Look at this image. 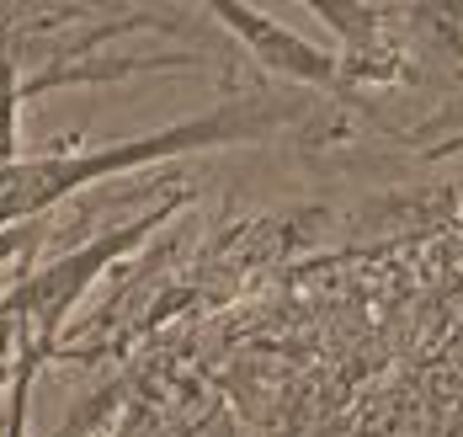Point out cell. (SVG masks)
I'll return each mask as SVG.
<instances>
[{"label": "cell", "mask_w": 463, "mask_h": 437, "mask_svg": "<svg viewBox=\"0 0 463 437\" xmlns=\"http://www.w3.org/2000/svg\"><path fill=\"white\" fill-rule=\"evenodd\" d=\"M288 112H293L288 101L245 97V101H230V107H213L203 118L139 134V139H112V145H91V149L64 145V149H43V155H22L16 166L0 171V235H11L16 224H33L38 214L59 208L64 197L86 193L107 176H123L134 166H155V160L182 155V149L250 145V139L272 134Z\"/></svg>", "instance_id": "6da1fadb"}, {"label": "cell", "mask_w": 463, "mask_h": 437, "mask_svg": "<svg viewBox=\"0 0 463 437\" xmlns=\"http://www.w3.org/2000/svg\"><path fill=\"white\" fill-rule=\"evenodd\" d=\"M213 11H219V22H224L230 33H240V43L256 53L267 70L293 75V81H304V86H330V81H335L341 59L325 53V49H315V43L298 38V33H288L282 22L256 16V11H245V5H213Z\"/></svg>", "instance_id": "7a4b0ae2"}]
</instances>
